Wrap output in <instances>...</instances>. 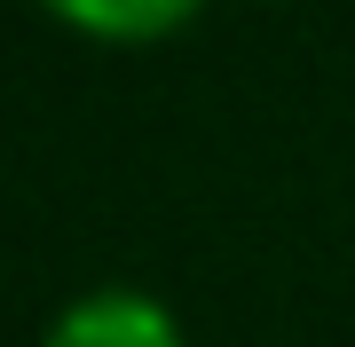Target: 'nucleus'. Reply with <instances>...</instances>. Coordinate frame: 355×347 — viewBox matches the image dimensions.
<instances>
[{"mask_svg": "<svg viewBox=\"0 0 355 347\" xmlns=\"http://www.w3.org/2000/svg\"><path fill=\"white\" fill-rule=\"evenodd\" d=\"M55 24L87 32V39H166L182 32L205 0H40Z\"/></svg>", "mask_w": 355, "mask_h": 347, "instance_id": "f03ea898", "label": "nucleus"}, {"mask_svg": "<svg viewBox=\"0 0 355 347\" xmlns=\"http://www.w3.org/2000/svg\"><path fill=\"white\" fill-rule=\"evenodd\" d=\"M40 347H182V323H174L166 300L127 292V284H103V292H79L48 323Z\"/></svg>", "mask_w": 355, "mask_h": 347, "instance_id": "f257e3e1", "label": "nucleus"}]
</instances>
